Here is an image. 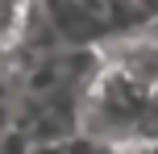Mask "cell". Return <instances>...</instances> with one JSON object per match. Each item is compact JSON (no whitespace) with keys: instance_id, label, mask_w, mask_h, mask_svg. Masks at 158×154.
<instances>
[]
</instances>
